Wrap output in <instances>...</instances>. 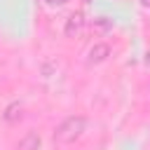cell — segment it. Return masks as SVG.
Masks as SVG:
<instances>
[{
  "mask_svg": "<svg viewBox=\"0 0 150 150\" xmlns=\"http://www.w3.org/2000/svg\"><path fill=\"white\" fill-rule=\"evenodd\" d=\"M87 129V117L82 115H68L66 120H61L54 129V141L61 143V145H68V143H75Z\"/></svg>",
  "mask_w": 150,
  "mask_h": 150,
  "instance_id": "cell-1",
  "label": "cell"
},
{
  "mask_svg": "<svg viewBox=\"0 0 150 150\" xmlns=\"http://www.w3.org/2000/svg\"><path fill=\"white\" fill-rule=\"evenodd\" d=\"M84 28V14L82 12H73L68 19H66V26H63V33L66 38H77Z\"/></svg>",
  "mask_w": 150,
  "mask_h": 150,
  "instance_id": "cell-2",
  "label": "cell"
},
{
  "mask_svg": "<svg viewBox=\"0 0 150 150\" xmlns=\"http://www.w3.org/2000/svg\"><path fill=\"white\" fill-rule=\"evenodd\" d=\"M108 56H110V45L96 42V45H91L89 52H87V63H89V66H96V63H103Z\"/></svg>",
  "mask_w": 150,
  "mask_h": 150,
  "instance_id": "cell-3",
  "label": "cell"
},
{
  "mask_svg": "<svg viewBox=\"0 0 150 150\" xmlns=\"http://www.w3.org/2000/svg\"><path fill=\"white\" fill-rule=\"evenodd\" d=\"M40 143H42V138H40V134H35V131H28L21 141H19V150H38L40 148Z\"/></svg>",
  "mask_w": 150,
  "mask_h": 150,
  "instance_id": "cell-4",
  "label": "cell"
},
{
  "mask_svg": "<svg viewBox=\"0 0 150 150\" xmlns=\"http://www.w3.org/2000/svg\"><path fill=\"white\" fill-rule=\"evenodd\" d=\"M21 115H23V105H21L19 101H12V103L5 108V112H2L5 122H19V120H21Z\"/></svg>",
  "mask_w": 150,
  "mask_h": 150,
  "instance_id": "cell-5",
  "label": "cell"
},
{
  "mask_svg": "<svg viewBox=\"0 0 150 150\" xmlns=\"http://www.w3.org/2000/svg\"><path fill=\"white\" fill-rule=\"evenodd\" d=\"M47 5H52V7H61V5H66L68 0H45Z\"/></svg>",
  "mask_w": 150,
  "mask_h": 150,
  "instance_id": "cell-6",
  "label": "cell"
}]
</instances>
